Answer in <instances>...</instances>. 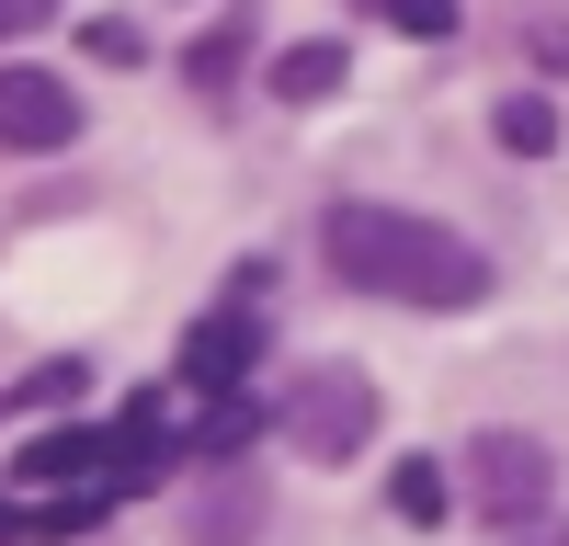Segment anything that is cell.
<instances>
[{"label":"cell","instance_id":"cell-1","mask_svg":"<svg viewBox=\"0 0 569 546\" xmlns=\"http://www.w3.org/2000/svg\"><path fill=\"white\" fill-rule=\"evenodd\" d=\"M319 251L353 296H388V307H479L490 296V262L479 240H456L445 216H410V205H365L342 194L319 216Z\"/></svg>","mask_w":569,"mask_h":546},{"label":"cell","instance_id":"cell-2","mask_svg":"<svg viewBox=\"0 0 569 546\" xmlns=\"http://www.w3.org/2000/svg\"><path fill=\"white\" fill-rule=\"evenodd\" d=\"M273 433L297 444L308 467H353L365 433H376V387L353 376V364H308V376L284 387V410H273Z\"/></svg>","mask_w":569,"mask_h":546},{"label":"cell","instance_id":"cell-3","mask_svg":"<svg viewBox=\"0 0 569 546\" xmlns=\"http://www.w3.org/2000/svg\"><path fill=\"white\" fill-rule=\"evenodd\" d=\"M547 501H558V455H547V433H479V444H467V513H479V535L547 524Z\"/></svg>","mask_w":569,"mask_h":546},{"label":"cell","instance_id":"cell-4","mask_svg":"<svg viewBox=\"0 0 569 546\" xmlns=\"http://www.w3.org/2000/svg\"><path fill=\"white\" fill-rule=\"evenodd\" d=\"M251 364H262V318H251V307H206L194 331H182L171 376H182V387H206V398H228V387L251 376Z\"/></svg>","mask_w":569,"mask_h":546},{"label":"cell","instance_id":"cell-5","mask_svg":"<svg viewBox=\"0 0 569 546\" xmlns=\"http://www.w3.org/2000/svg\"><path fill=\"white\" fill-rule=\"evenodd\" d=\"M0 136H12V149H69L80 136V91L58 69H0Z\"/></svg>","mask_w":569,"mask_h":546},{"label":"cell","instance_id":"cell-6","mask_svg":"<svg viewBox=\"0 0 569 546\" xmlns=\"http://www.w3.org/2000/svg\"><path fill=\"white\" fill-rule=\"evenodd\" d=\"M251 524H262V489L251 478H217L194 501V524H182V546H251Z\"/></svg>","mask_w":569,"mask_h":546},{"label":"cell","instance_id":"cell-7","mask_svg":"<svg viewBox=\"0 0 569 546\" xmlns=\"http://www.w3.org/2000/svg\"><path fill=\"white\" fill-rule=\"evenodd\" d=\"M342 46H330V34H308V46H284V58H273V103H330V91H342Z\"/></svg>","mask_w":569,"mask_h":546},{"label":"cell","instance_id":"cell-8","mask_svg":"<svg viewBox=\"0 0 569 546\" xmlns=\"http://www.w3.org/2000/svg\"><path fill=\"white\" fill-rule=\"evenodd\" d=\"M490 125H501V149H512V160H547V149H558V103H547V91H512Z\"/></svg>","mask_w":569,"mask_h":546},{"label":"cell","instance_id":"cell-9","mask_svg":"<svg viewBox=\"0 0 569 546\" xmlns=\"http://www.w3.org/2000/svg\"><path fill=\"white\" fill-rule=\"evenodd\" d=\"M251 433H262V410H251L240 387H228V398H206V422H194V433H182V444H194V455H217V467H228V455H240Z\"/></svg>","mask_w":569,"mask_h":546},{"label":"cell","instance_id":"cell-10","mask_svg":"<svg viewBox=\"0 0 569 546\" xmlns=\"http://www.w3.org/2000/svg\"><path fill=\"white\" fill-rule=\"evenodd\" d=\"M388 501H399V524H445V467H433V455H399Z\"/></svg>","mask_w":569,"mask_h":546},{"label":"cell","instance_id":"cell-11","mask_svg":"<svg viewBox=\"0 0 569 546\" xmlns=\"http://www.w3.org/2000/svg\"><path fill=\"white\" fill-rule=\"evenodd\" d=\"M353 12H388L399 34H456V0H353Z\"/></svg>","mask_w":569,"mask_h":546},{"label":"cell","instance_id":"cell-12","mask_svg":"<svg viewBox=\"0 0 569 546\" xmlns=\"http://www.w3.org/2000/svg\"><path fill=\"white\" fill-rule=\"evenodd\" d=\"M80 58H103V69H126V58H137V34H126V23L103 12V23H80Z\"/></svg>","mask_w":569,"mask_h":546},{"label":"cell","instance_id":"cell-13","mask_svg":"<svg viewBox=\"0 0 569 546\" xmlns=\"http://www.w3.org/2000/svg\"><path fill=\"white\" fill-rule=\"evenodd\" d=\"M228 58H240V34H217V46H194V58H182V69H194V91H217V80H228Z\"/></svg>","mask_w":569,"mask_h":546},{"label":"cell","instance_id":"cell-14","mask_svg":"<svg viewBox=\"0 0 569 546\" xmlns=\"http://www.w3.org/2000/svg\"><path fill=\"white\" fill-rule=\"evenodd\" d=\"M69 0H0V34H34V23H58Z\"/></svg>","mask_w":569,"mask_h":546},{"label":"cell","instance_id":"cell-15","mask_svg":"<svg viewBox=\"0 0 569 546\" xmlns=\"http://www.w3.org/2000/svg\"><path fill=\"white\" fill-rule=\"evenodd\" d=\"M34 535V501H0V546H23Z\"/></svg>","mask_w":569,"mask_h":546}]
</instances>
